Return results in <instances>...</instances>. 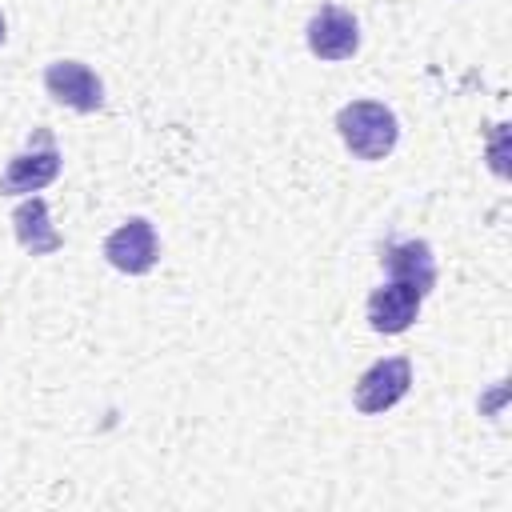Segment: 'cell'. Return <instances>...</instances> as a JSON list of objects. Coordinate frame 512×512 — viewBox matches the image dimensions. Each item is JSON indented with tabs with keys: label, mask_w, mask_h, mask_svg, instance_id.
I'll return each mask as SVG.
<instances>
[{
	"label": "cell",
	"mask_w": 512,
	"mask_h": 512,
	"mask_svg": "<svg viewBox=\"0 0 512 512\" xmlns=\"http://www.w3.org/2000/svg\"><path fill=\"white\" fill-rule=\"evenodd\" d=\"M336 132L344 140V148L360 160H384L396 140H400V124L396 112L380 100H352L336 112Z\"/></svg>",
	"instance_id": "cell-1"
},
{
	"label": "cell",
	"mask_w": 512,
	"mask_h": 512,
	"mask_svg": "<svg viewBox=\"0 0 512 512\" xmlns=\"http://www.w3.org/2000/svg\"><path fill=\"white\" fill-rule=\"evenodd\" d=\"M60 172V148L52 140L48 128H36L28 148L16 152L8 160V168L0 172V196H32L40 188H48Z\"/></svg>",
	"instance_id": "cell-2"
},
{
	"label": "cell",
	"mask_w": 512,
	"mask_h": 512,
	"mask_svg": "<svg viewBox=\"0 0 512 512\" xmlns=\"http://www.w3.org/2000/svg\"><path fill=\"white\" fill-rule=\"evenodd\" d=\"M408 388H412V364H408V356H384V360H376V364L356 380L352 400H356L360 412L380 416V412H388L392 404H400V400L408 396Z\"/></svg>",
	"instance_id": "cell-3"
},
{
	"label": "cell",
	"mask_w": 512,
	"mask_h": 512,
	"mask_svg": "<svg viewBox=\"0 0 512 512\" xmlns=\"http://www.w3.org/2000/svg\"><path fill=\"white\" fill-rule=\"evenodd\" d=\"M304 40H308V52L316 60H348L360 48V24L348 8L324 4V8L312 12V20L304 28Z\"/></svg>",
	"instance_id": "cell-4"
},
{
	"label": "cell",
	"mask_w": 512,
	"mask_h": 512,
	"mask_svg": "<svg viewBox=\"0 0 512 512\" xmlns=\"http://www.w3.org/2000/svg\"><path fill=\"white\" fill-rule=\"evenodd\" d=\"M160 256V240H156V228L152 220L144 216H132L124 220L108 240H104V260L116 268V272H128V276H144Z\"/></svg>",
	"instance_id": "cell-5"
},
{
	"label": "cell",
	"mask_w": 512,
	"mask_h": 512,
	"mask_svg": "<svg viewBox=\"0 0 512 512\" xmlns=\"http://www.w3.org/2000/svg\"><path fill=\"white\" fill-rule=\"evenodd\" d=\"M44 88L56 104H68L76 112H96L104 104V84L84 60H52L44 68Z\"/></svg>",
	"instance_id": "cell-6"
},
{
	"label": "cell",
	"mask_w": 512,
	"mask_h": 512,
	"mask_svg": "<svg viewBox=\"0 0 512 512\" xmlns=\"http://www.w3.org/2000/svg\"><path fill=\"white\" fill-rule=\"evenodd\" d=\"M420 300H424L420 288H412L404 280H388L368 296V324L384 336H396V332L412 328V320L420 312Z\"/></svg>",
	"instance_id": "cell-7"
},
{
	"label": "cell",
	"mask_w": 512,
	"mask_h": 512,
	"mask_svg": "<svg viewBox=\"0 0 512 512\" xmlns=\"http://www.w3.org/2000/svg\"><path fill=\"white\" fill-rule=\"evenodd\" d=\"M380 264L388 268V280H404V284L420 288L424 296L436 284V256L424 240H388L380 248Z\"/></svg>",
	"instance_id": "cell-8"
},
{
	"label": "cell",
	"mask_w": 512,
	"mask_h": 512,
	"mask_svg": "<svg viewBox=\"0 0 512 512\" xmlns=\"http://www.w3.org/2000/svg\"><path fill=\"white\" fill-rule=\"evenodd\" d=\"M12 228H16V240H20V248H24L28 256H52V252L64 244V236L48 224V204H44L40 196H28V200L12 212Z\"/></svg>",
	"instance_id": "cell-9"
},
{
	"label": "cell",
	"mask_w": 512,
	"mask_h": 512,
	"mask_svg": "<svg viewBox=\"0 0 512 512\" xmlns=\"http://www.w3.org/2000/svg\"><path fill=\"white\" fill-rule=\"evenodd\" d=\"M0 44H4V16H0Z\"/></svg>",
	"instance_id": "cell-10"
}]
</instances>
